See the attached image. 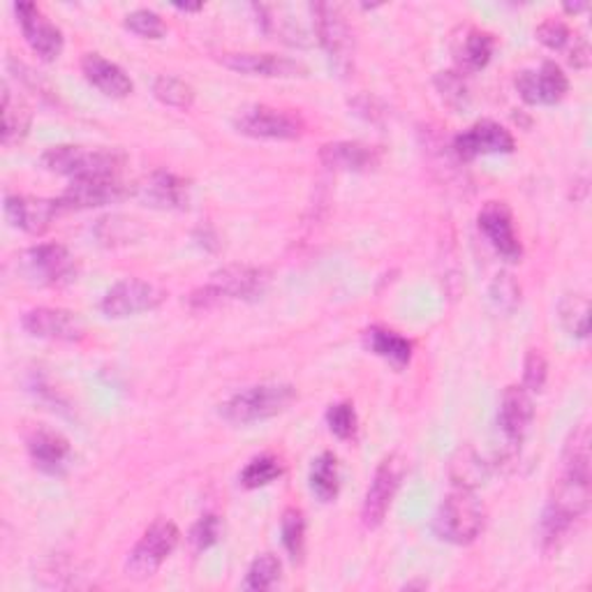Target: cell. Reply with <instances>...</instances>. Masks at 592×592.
I'll return each instance as SVG.
<instances>
[{
  "mask_svg": "<svg viewBox=\"0 0 592 592\" xmlns=\"http://www.w3.org/2000/svg\"><path fill=\"white\" fill-rule=\"evenodd\" d=\"M163 299H165L163 289H157L153 283L140 281V279H128V281L116 283L105 294L100 308L107 318L121 320V318H130V315L155 310L163 304Z\"/></svg>",
  "mask_w": 592,
  "mask_h": 592,
  "instance_id": "8fae6325",
  "label": "cell"
},
{
  "mask_svg": "<svg viewBox=\"0 0 592 592\" xmlns=\"http://www.w3.org/2000/svg\"><path fill=\"white\" fill-rule=\"evenodd\" d=\"M519 294H521V289H519V285L514 283V279H511L509 273H500L496 279V283H493V289H490L493 301H496L498 308H502V310L514 308L519 304V299H521Z\"/></svg>",
  "mask_w": 592,
  "mask_h": 592,
  "instance_id": "60d3db41",
  "label": "cell"
},
{
  "mask_svg": "<svg viewBox=\"0 0 592 592\" xmlns=\"http://www.w3.org/2000/svg\"><path fill=\"white\" fill-rule=\"evenodd\" d=\"M128 194V188L118 179H79L61 197V209H95L121 202Z\"/></svg>",
  "mask_w": 592,
  "mask_h": 592,
  "instance_id": "ffe728a7",
  "label": "cell"
},
{
  "mask_svg": "<svg viewBox=\"0 0 592 592\" xmlns=\"http://www.w3.org/2000/svg\"><path fill=\"white\" fill-rule=\"evenodd\" d=\"M511 151H514V137L496 121H479L453 137V153L463 163L475 161L479 155Z\"/></svg>",
  "mask_w": 592,
  "mask_h": 592,
  "instance_id": "5bb4252c",
  "label": "cell"
},
{
  "mask_svg": "<svg viewBox=\"0 0 592 592\" xmlns=\"http://www.w3.org/2000/svg\"><path fill=\"white\" fill-rule=\"evenodd\" d=\"M16 271L31 285H63L74 275V258L61 244H39L16 254Z\"/></svg>",
  "mask_w": 592,
  "mask_h": 592,
  "instance_id": "8992f818",
  "label": "cell"
},
{
  "mask_svg": "<svg viewBox=\"0 0 592 592\" xmlns=\"http://www.w3.org/2000/svg\"><path fill=\"white\" fill-rule=\"evenodd\" d=\"M449 475L457 486L475 490L488 477V463L472 447H461L449 463Z\"/></svg>",
  "mask_w": 592,
  "mask_h": 592,
  "instance_id": "4316f807",
  "label": "cell"
},
{
  "mask_svg": "<svg viewBox=\"0 0 592 592\" xmlns=\"http://www.w3.org/2000/svg\"><path fill=\"white\" fill-rule=\"evenodd\" d=\"M517 91L528 105H556L569 91V82L560 66L544 63L540 70H523L517 76Z\"/></svg>",
  "mask_w": 592,
  "mask_h": 592,
  "instance_id": "e0dca14e",
  "label": "cell"
},
{
  "mask_svg": "<svg viewBox=\"0 0 592 592\" xmlns=\"http://www.w3.org/2000/svg\"><path fill=\"white\" fill-rule=\"evenodd\" d=\"M569 63L575 68H588L590 66V49L583 37H575V47L569 51Z\"/></svg>",
  "mask_w": 592,
  "mask_h": 592,
  "instance_id": "b9f144b4",
  "label": "cell"
},
{
  "mask_svg": "<svg viewBox=\"0 0 592 592\" xmlns=\"http://www.w3.org/2000/svg\"><path fill=\"white\" fill-rule=\"evenodd\" d=\"M548 378V364L540 350H530L523 366V389L528 391H542Z\"/></svg>",
  "mask_w": 592,
  "mask_h": 592,
  "instance_id": "74e56055",
  "label": "cell"
},
{
  "mask_svg": "<svg viewBox=\"0 0 592 592\" xmlns=\"http://www.w3.org/2000/svg\"><path fill=\"white\" fill-rule=\"evenodd\" d=\"M153 95L171 109L188 111L194 105V91L183 79L174 74H161L153 82Z\"/></svg>",
  "mask_w": 592,
  "mask_h": 592,
  "instance_id": "4dcf8cb0",
  "label": "cell"
},
{
  "mask_svg": "<svg viewBox=\"0 0 592 592\" xmlns=\"http://www.w3.org/2000/svg\"><path fill=\"white\" fill-rule=\"evenodd\" d=\"M590 507V430L585 424L571 430L565 445L560 475L542 519V540L554 546L569 525Z\"/></svg>",
  "mask_w": 592,
  "mask_h": 592,
  "instance_id": "6da1fadb",
  "label": "cell"
},
{
  "mask_svg": "<svg viewBox=\"0 0 592 592\" xmlns=\"http://www.w3.org/2000/svg\"><path fill=\"white\" fill-rule=\"evenodd\" d=\"M179 10H186V12H197V10H202V5H176Z\"/></svg>",
  "mask_w": 592,
  "mask_h": 592,
  "instance_id": "ee69618b",
  "label": "cell"
},
{
  "mask_svg": "<svg viewBox=\"0 0 592 592\" xmlns=\"http://www.w3.org/2000/svg\"><path fill=\"white\" fill-rule=\"evenodd\" d=\"M269 279L262 269L254 267H225L211 275V283L202 289H197L190 301L194 308H211L218 306L225 299H254L267 287Z\"/></svg>",
  "mask_w": 592,
  "mask_h": 592,
  "instance_id": "5b68a950",
  "label": "cell"
},
{
  "mask_svg": "<svg viewBox=\"0 0 592 592\" xmlns=\"http://www.w3.org/2000/svg\"><path fill=\"white\" fill-rule=\"evenodd\" d=\"M310 490L318 496L322 502L335 500L341 490V477H339V461H335L333 453L324 451L315 459L310 467Z\"/></svg>",
  "mask_w": 592,
  "mask_h": 592,
  "instance_id": "f1b7e54d",
  "label": "cell"
},
{
  "mask_svg": "<svg viewBox=\"0 0 592 592\" xmlns=\"http://www.w3.org/2000/svg\"><path fill=\"white\" fill-rule=\"evenodd\" d=\"M585 8H588L585 3H579V5H565V10H567V12H575V14H577V12H583Z\"/></svg>",
  "mask_w": 592,
  "mask_h": 592,
  "instance_id": "7bdbcfd3",
  "label": "cell"
},
{
  "mask_svg": "<svg viewBox=\"0 0 592 592\" xmlns=\"http://www.w3.org/2000/svg\"><path fill=\"white\" fill-rule=\"evenodd\" d=\"M320 161L329 169L368 171L372 167H378L380 155L372 146L362 144V142H333V144L322 146Z\"/></svg>",
  "mask_w": 592,
  "mask_h": 592,
  "instance_id": "603a6c76",
  "label": "cell"
},
{
  "mask_svg": "<svg viewBox=\"0 0 592 592\" xmlns=\"http://www.w3.org/2000/svg\"><path fill=\"white\" fill-rule=\"evenodd\" d=\"M281 579V560L275 558L273 554H262L260 558H254L248 575H246V581H244V588L246 590H269L275 585V581Z\"/></svg>",
  "mask_w": 592,
  "mask_h": 592,
  "instance_id": "d6a6232c",
  "label": "cell"
},
{
  "mask_svg": "<svg viewBox=\"0 0 592 592\" xmlns=\"http://www.w3.org/2000/svg\"><path fill=\"white\" fill-rule=\"evenodd\" d=\"M310 10H312V24H315V33H318L320 45L324 47V51L329 54L335 68L345 70L354 54V37L341 8L318 3Z\"/></svg>",
  "mask_w": 592,
  "mask_h": 592,
  "instance_id": "30bf717a",
  "label": "cell"
},
{
  "mask_svg": "<svg viewBox=\"0 0 592 592\" xmlns=\"http://www.w3.org/2000/svg\"><path fill=\"white\" fill-rule=\"evenodd\" d=\"M283 544L287 548V554L292 556V560H301L304 548H306V519L301 509L289 507L283 514Z\"/></svg>",
  "mask_w": 592,
  "mask_h": 592,
  "instance_id": "1f68e13d",
  "label": "cell"
},
{
  "mask_svg": "<svg viewBox=\"0 0 592 592\" xmlns=\"http://www.w3.org/2000/svg\"><path fill=\"white\" fill-rule=\"evenodd\" d=\"M453 58L465 72H477L488 66L493 49H496V39L490 33L479 28H463L461 37L453 39Z\"/></svg>",
  "mask_w": 592,
  "mask_h": 592,
  "instance_id": "d4e9b609",
  "label": "cell"
},
{
  "mask_svg": "<svg viewBox=\"0 0 592 592\" xmlns=\"http://www.w3.org/2000/svg\"><path fill=\"white\" fill-rule=\"evenodd\" d=\"M403 475H405V463L399 453H391V457H387L378 465V470H375L372 482L366 490L364 509H362V519L366 528L370 530L378 528L387 519L389 507L393 498H396V490L403 482Z\"/></svg>",
  "mask_w": 592,
  "mask_h": 592,
  "instance_id": "9c48e42d",
  "label": "cell"
},
{
  "mask_svg": "<svg viewBox=\"0 0 592 592\" xmlns=\"http://www.w3.org/2000/svg\"><path fill=\"white\" fill-rule=\"evenodd\" d=\"M537 39H540V43H542L544 47L554 49V51H560V49H565L575 37H571V31L567 28V24L558 22V19H546V22L540 24V28H537Z\"/></svg>",
  "mask_w": 592,
  "mask_h": 592,
  "instance_id": "f35d334b",
  "label": "cell"
},
{
  "mask_svg": "<svg viewBox=\"0 0 592 592\" xmlns=\"http://www.w3.org/2000/svg\"><path fill=\"white\" fill-rule=\"evenodd\" d=\"M477 225L500 258L507 262L521 260L523 246L514 229V218H511V211L505 202H488L477 215Z\"/></svg>",
  "mask_w": 592,
  "mask_h": 592,
  "instance_id": "9a60e30c",
  "label": "cell"
},
{
  "mask_svg": "<svg viewBox=\"0 0 592 592\" xmlns=\"http://www.w3.org/2000/svg\"><path fill=\"white\" fill-rule=\"evenodd\" d=\"M22 327L35 339L58 343H76L86 335L84 322L66 308H33L24 315Z\"/></svg>",
  "mask_w": 592,
  "mask_h": 592,
  "instance_id": "4fadbf2b",
  "label": "cell"
},
{
  "mask_svg": "<svg viewBox=\"0 0 592 592\" xmlns=\"http://www.w3.org/2000/svg\"><path fill=\"white\" fill-rule=\"evenodd\" d=\"M366 347L382 357L384 362H389L393 368H405L412 359V343L407 339H403L401 333L384 329V327H370L364 333Z\"/></svg>",
  "mask_w": 592,
  "mask_h": 592,
  "instance_id": "484cf974",
  "label": "cell"
},
{
  "mask_svg": "<svg viewBox=\"0 0 592 592\" xmlns=\"http://www.w3.org/2000/svg\"><path fill=\"white\" fill-rule=\"evenodd\" d=\"M45 169L79 179H118L126 165V155L118 149H84L54 146L43 155Z\"/></svg>",
  "mask_w": 592,
  "mask_h": 592,
  "instance_id": "3957f363",
  "label": "cell"
},
{
  "mask_svg": "<svg viewBox=\"0 0 592 592\" xmlns=\"http://www.w3.org/2000/svg\"><path fill=\"white\" fill-rule=\"evenodd\" d=\"M179 537H181V532L171 521L157 519L144 532V537L132 548L128 565H126L128 577L137 581L151 579L155 571L163 567V563L174 554L176 544H179Z\"/></svg>",
  "mask_w": 592,
  "mask_h": 592,
  "instance_id": "52a82bcc",
  "label": "cell"
},
{
  "mask_svg": "<svg viewBox=\"0 0 592 592\" xmlns=\"http://www.w3.org/2000/svg\"><path fill=\"white\" fill-rule=\"evenodd\" d=\"M223 66L250 74V76H267V79H294V76H306L308 70L304 63L292 61L285 56L275 54H227L221 58Z\"/></svg>",
  "mask_w": 592,
  "mask_h": 592,
  "instance_id": "d6986e66",
  "label": "cell"
},
{
  "mask_svg": "<svg viewBox=\"0 0 592 592\" xmlns=\"http://www.w3.org/2000/svg\"><path fill=\"white\" fill-rule=\"evenodd\" d=\"M28 453L33 463L47 475H61L70 459V442L51 428H37L28 438Z\"/></svg>",
  "mask_w": 592,
  "mask_h": 592,
  "instance_id": "7402d4cb",
  "label": "cell"
},
{
  "mask_svg": "<svg viewBox=\"0 0 592 592\" xmlns=\"http://www.w3.org/2000/svg\"><path fill=\"white\" fill-rule=\"evenodd\" d=\"M296 401L292 384H258L248 387L221 405L223 419L234 426H248L275 417Z\"/></svg>",
  "mask_w": 592,
  "mask_h": 592,
  "instance_id": "277c9868",
  "label": "cell"
},
{
  "mask_svg": "<svg viewBox=\"0 0 592 592\" xmlns=\"http://www.w3.org/2000/svg\"><path fill=\"white\" fill-rule=\"evenodd\" d=\"M58 200H43V197L28 194H8L5 197V215L8 221L28 234H43L51 227L54 218L61 213Z\"/></svg>",
  "mask_w": 592,
  "mask_h": 592,
  "instance_id": "ac0fdd59",
  "label": "cell"
},
{
  "mask_svg": "<svg viewBox=\"0 0 592 592\" xmlns=\"http://www.w3.org/2000/svg\"><path fill=\"white\" fill-rule=\"evenodd\" d=\"M31 128V109L22 100V97L14 95L10 86H3V130H0V140L5 146L24 140Z\"/></svg>",
  "mask_w": 592,
  "mask_h": 592,
  "instance_id": "83f0119b",
  "label": "cell"
},
{
  "mask_svg": "<svg viewBox=\"0 0 592 592\" xmlns=\"http://www.w3.org/2000/svg\"><path fill=\"white\" fill-rule=\"evenodd\" d=\"M19 24H22L24 37L28 47L43 58V61H56L63 51V33L54 26L49 19L39 12L33 3H16L14 5Z\"/></svg>",
  "mask_w": 592,
  "mask_h": 592,
  "instance_id": "2e32d148",
  "label": "cell"
},
{
  "mask_svg": "<svg viewBox=\"0 0 592 592\" xmlns=\"http://www.w3.org/2000/svg\"><path fill=\"white\" fill-rule=\"evenodd\" d=\"M327 424L335 438H341V440L354 438V433H357V424H359L354 405L352 403L331 405L327 412Z\"/></svg>",
  "mask_w": 592,
  "mask_h": 592,
  "instance_id": "8d00e7d4",
  "label": "cell"
},
{
  "mask_svg": "<svg viewBox=\"0 0 592 592\" xmlns=\"http://www.w3.org/2000/svg\"><path fill=\"white\" fill-rule=\"evenodd\" d=\"M234 128L252 140H299L306 126L292 111L269 105H250L234 116Z\"/></svg>",
  "mask_w": 592,
  "mask_h": 592,
  "instance_id": "ba28073f",
  "label": "cell"
},
{
  "mask_svg": "<svg viewBox=\"0 0 592 592\" xmlns=\"http://www.w3.org/2000/svg\"><path fill=\"white\" fill-rule=\"evenodd\" d=\"M221 519L215 514H206L202 517L200 521L194 523L192 528V544L197 550H204V548H211L215 542L221 540Z\"/></svg>",
  "mask_w": 592,
  "mask_h": 592,
  "instance_id": "ab89813d",
  "label": "cell"
},
{
  "mask_svg": "<svg viewBox=\"0 0 592 592\" xmlns=\"http://www.w3.org/2000/svg\"><path fill=\"white\" fill-rule=\"evenodd\" d=\"M486 509L472 488L457 486L438 507L433 530L436 535L449 544L465 546L472 544L484 530Z\"/></svg>",
  "mask_w": 592,
  "mask_h": 592,
  "instance_id": "7a4b0ae2",
  "label": "cell"
},
{
  "mask_svg": "<svg viewBox=\"0 0 592 592\" xmlns=\"http://www.w3.org/2000/svg\"><path fill=\"white\" fill-rule=\"evenodd\" d=\"M560 322L569 335L588 339L590 333V301L585 294H565L560 301Z\"/></svg>",
  "mask_w": 592,
  "mask_h": 592,
  "instance_id": "f546056e",
  "label": "cell"
},
{
  "mask_svg": "<svg viewBox=\"0 0 592 592\" xmlns=\"http://www.w3.org/2000/svg\"><path fill=\"white\" fill-rule=\"evenodd\" d=\"M82 70L84 76L88 79V84H93L107 97H128L132 93V82L126 70L107 61L100 54H86L82 61Z\"/></svg>",
  "mask_w": 592,
  "mask_h": 592,
  "instance_id": "cb8c5ba5",
  "label": "cell"
},
{
  "mask_svg": "<svg viewBox=\"0 0 592 592\" xmlns=\"http://www.w3.org/2000/svg\"><path fill=\"white\" fill-rule=\"evenodd\" d=\"M436 86L442 95V100L451 107V109H465L470 103V93H467V84L461 72H440L436 76Z\"/></svg>",
  "mask_w": 592,
  "mask_h": 592,
  "instance_id": "e575fe53",
  "label": "cell"
},
{
  "mask_svg": "<svg viewBox=\"0 0 592 592\" xmlns=\"http://www.w3.org/2000/svg\"><path fill=\"white\" fill-rule=\"evenodd\" d=\"M532 419H535V403L530 399V391L523 387H507L498 410V428L502 433L505 457L521 447Z\"/></svg>",
  "mask_w": 592,
  "mask_h": 592,
  "instance_id": "7c38bea8",
  "label": "cell"
},
{
  "mask_svg": "<svg viewBox=\"0 0 592 592\" xmlns=\"http://www.w3.org/2000/svg\"><path fill=\"white\" fill-rule=\"evenodd\" d=\"M126 28L146 39H161L167 33V26L153 10H134L126 16Z\"/></svg>",
  "mask_w": 592,
  "mask_h": 592,
  "instance_id": "d590c367",
  "label": "cell"
},
{
  "mask_svg": "<svg viewBox=\"0 0 592 592\" xmlns=\"http://www.w3.org/2000/svg\"><path fill=\"white\" fill-rule=\"evenodd\" d=\"M281 472H283V467H281L279 459H273V457L252 459L241 472V484L246 488H262V486L279 479Z\"/></svg>",
  "mask_w": 592,
  "mask_h": 592,
  "instance_id": "836d02e7",
  "label": "cell"
},
{
  "mask_svg": "<svg viewBox=\"0 0 592 592\" xmlns=\"http://www.w3.org/2000/svg\"><path fill=\"white\" fill-rule=\"evenodd\" d=\"M137 194L153 209H183L188 206V181L169 171H153L137 186Z\"/></svg>",
  "mask_w": 592,
  "mask_h": 592,
  "instance_id": "44dd1931",
  "label": "cell"
}]
</instances>
